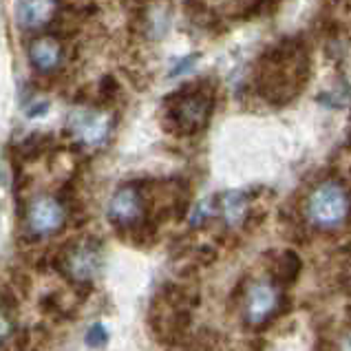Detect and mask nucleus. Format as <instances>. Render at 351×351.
Segmentation results:
<instances>
[{
    "instance_id": "nucleus-10",
    "label": "nucleus",
    "mask_w": 351,
    "mask_h": 351,
    "mask_svg": "<svg viewBox=\"0 0 351 351\" xmlns=\"http://www.w3.org/2000/svg\"><path fill=\"white\" fill-rule=\"evenodd\" d=\"M221 213L226 217L228 226H237L243 221L247 213V199L243 193H226L221 199Z\"/></svg>"
},
{
    "instance_id": "nucleus-11",
    "label": "nucleus",
    "mask_w": 351,
    "mask_h": 351,
    "mask_svg": "<svg viewBox=\"0 0 351 351\" xmlns=\"http://www.w3.org/2000/svg\"><path fill=\"white\" fill-rule=\"evenodd\" d=\"M86 345L88 347H93V349H99V347H104L106 343H108V332L104 329V325H99V323H95L91 329L86 332Z\"/></svg>"
},
{
    "instance_id": "nucleus-8",
    "label": "nucleus",
    "mask_w": 351,
    "mask_h": 351,
    "mask_svg": "<svg viewBox=\"0 0 351 351\" xmlns=\"http://www.w3.org/2000/svg\"><path fill=\"white\" fill-rule=\"evenodd\" d=\"M66 269L75 280H91L99 269V252L91 245H80L66 256Z\"/></svg>"
},
{
    "instance_id": "nucleus-2",
    "label": "nucleus",
    "mask_w": 351,
    "mask_h": 351,
    "mask_svg": "<svg viewBox=\"0 0 351 351\" xmlns=\"http://www.w3.org/2000/svg\"><path fill=\"white\" fill-rule=\"evenodd\" d=\"M278 289L272 283H254L245 294V320L250 325H263L278 312Z\"/></svg>"
},
{
    "instance_id": "nucleus-3",
    "label": "nucleus",
    "mask_w": 351,
    "mask_h": 351,
    "mask_svg": "<svg viewBox=\"0 0 351 351\" xmlns=\"http://www.w3.org/2000/svg\"><path fill=\"white\" fill-rule=\"evenodd\" d=\"M27 221H29V228H32V232L40 237L53 234L64 223V208L60 206V202L53 197H40L29 206Z\"/></svg>"
},
{
    "instance_id": "nucleus-14",
    "label": "nucleus",
    "mask_w": 351,
    "mask_h": 351,
    "mask_svg": "<svg viewBox=\"0 0 351 351\" xmlns=\"http://www.w3.org/2000/svg\"><path fill=\"white\" fill-rule=\"evenodd\" d=\"M338 351H351V334H347V336L343 338V343H340Z\"/></svg>"
},
{
    "instance_id": "nucleus-7",
    "label": "nucleus",
    "mask_w": 351,
    "mask_h": 351,
    "mask_svg": "<svg viewBox=\"0 0 351 351\" xmlns=\"http://www.w3.org/2000/svg\"><path fill=\"white\" fill-rule=\"evenodd\" d=\"M56 14V0H20L18 3V25L23 29L45 27Z\"/></svg>"
},
{
    "instance_id": "nucleus-5",
    "label": "nucleus",
    "mask_w": 351,
    "mask_h": 351,
    "mask_svg": "<svg viewBox=\"0 0 351 351\" xmlns=\"http://www.w3.org/2000/svg\"><path fill=\"white\" fill-rule=\"evenodd\" d=\"M144 204L135 188H122L108 204V217L115 226H133L142 219Z\"/></svg>"
},
{
    "instance_id": "nucleus-9",
    "label": "nucleus",
    "mask_w": 351,
    "mask_h": 351,
    "mask_svg": "<svg viewBox=\"0 0 351 351\" xmlns=\"http://www.w3.org/2000/svg\"><path fill=\"white\" fill-rule=\"evenodd\" d=\"M29 58H32L38 71H53L60 62V45L53 38L36 40L32 45V51H29Z\"/></svg>"
},
{
    "instance_id": "nucleus-1",
    "label": "nucleus",
    "mask_w": 351,
    "mask_h": 351,
    "mask_svg": "<svg viewBox=\"0 0 351 351\" xmlns=\"http://www.w3.org/2000/svg\"><path fill=\"white\" fill-rule=\"evenodd\" d=\"M351 202L347 190L336 182H325L307 199V219L320 230H336L349 217Z\"/></svg>"
},
{
    "instance_id": "nucleus-4",
    "label": "nucleus",
    "mask_w": 351,
    "mask_h": 351,
    "mask_svg": "<svg viewBox=\"0 0 351 351\" xmlns=\"http://www.w3.org/2000/svg\"><path fill=\"white\" fill-rule=\"evenodd\" d=\"M69 126H71L73 135L88 146H95L99 142H104V137L108 135V128H111V119L102 113H93V111H75L71 113L69 119Z\"/></svg>"
},
{
    "instance_id": "nucleus-6",
    "label": "nucleus",
    "mask_w": 351,
    "mask_h": 351,
    "mask_svg": "<svg viewBox=\"0 0 351 351\" xmlns=\"http://www.w3.org/2000/svg\"><path fill=\"white\" fill-rule=\"evenodd\" d=\"M208 115H210V102L208 97L199 93L186 95L173 106V117L184 130H199L208 122Z\"/></svg>"
},
{
    "instance_id": "nucleus-12",
    "label": "nucleus",
    "mask_w": 351,
    "mask_h": 351,
    "mask_svg": "<svg viewBox=\"0 0 351 351\" xmlns=\"http://www.w3.org/2000/svg\"><path fill=\"white\" fill-rule=\"evenodd\" d=\"M9 334H12V320L0 309V343H5Z\"/></svg>"
},
{
    "instance_id": "nucleus-13",
    "label": "nucleus",
    "mask_w": 351,
    "mask_h": 351,
    "mask_svg": "<svg viewBox=\"0 0 351 351\" xmlns=\"http://www.w3.org/2000/svg\"><path fill=\"white\" fill-rule=\"evenodd\" d=\"M47 108H49V102H40V104H36L34 108H29V111H27V113H29V115H32V117H34V115H40V113H45V111H47Z\"/></svg>"
}]
</instances>
